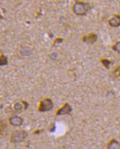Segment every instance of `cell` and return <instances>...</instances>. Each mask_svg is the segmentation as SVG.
Here are the masks:
<instances>
[{
  "mask_svg": "<svg viewBox=\"0 0 120 149\" xmlns=\"http://www.w3.org/2000/svg\"><path fill=\"white\" fill-rule=\"evenodd\" d=\"M9 123L13 126H20L23 123V119L19 116H13L9 118Z\"/></svg>",
  "mask_w": 120,
  "mask_h": 149,
  "instance_id": "obj_5",
  "label": "cell"
},
{
  "mask_svg": "<svg viewBox=\"0 0 120 149\" xmlns=\"http://www.w3.org/2000/svg\"><path fill=\"white\" fill-rule=\"evenodd\" d=\"M22 103H23V104L24 105L23 106H24V109H25V110H27V109L28 108V107H29V104H28L27 102L24 101H22Z\"/></svg>",
  "mask_w": 120,
  "mask_h": 149,
  "instance_id": "obj_14",
  "label": "cell"
},
{
  "mask_svg": "<svg viewBox=\"0 0 120 149\" xmlns=\"http://www.w3.org/2000/svg\"><path fill=\"white\" fill-rule=\"evenodd\" d=\"M54 104L51 99L45 98L40 101L38 106V111L42 112L49 111L53 108Z\"/></svg>",
  "mask_w": 120,
  "mask_h": 149,
  "instance_id": "obj_3",
  "label": "cell"
},
{
  "mask_svg": "<svg viewBox=\"0 0 120 149\" xmlns=\"http://www.w3.org/2000/svg\"><path fill=\"white\" fill-rule=\"evenodd\" d=\"M108 24L112 27H117L120 26V15H115L109 19Z\"/></svg>",
  "mask_w": 120,
  "mask_h": 149,
  "instance_id": "obj_7",
  "label": "cell"
},
{
  "mask_svg": "<svg viewBox=\"0 0 120 149\" xmlns=\"http://www.w3.org/2000/svg\"><path fill=\"white\" fill-rule=\"evenodd\" d=\"M8 64V58L4 55H1L0 56V66L7 65Z\"/></svg>",
  "mask_w": 120,
  "mask_h": 149,
  "instance_id": "obj_9",
  "label": "cell"
},
{
  "mask_svg": "<svg viewBox=\"0 0 120 149\" xmlns=\"http://www.w3.org/2000/svg\"><path fill=\"white\" fill-rule=\"evenodd\" d=\"M107 149H120V143L115 139H112L108 143Z\"/></svg>",
  "mask_w": 120,
  "mask_h": 149,
  "instance_id": "obj_8",
  "label": "cell"
},
{
  "mask_svg": "<svg viewBox=\"0 0 120 149\" xmlns=\"http://www.w3.org/2000/svg\"><path fill=\"white\" fill-rule=\"evenodd\" d=\"M97 36L95 33H89L82 37V41L88 44H94L97 41Z\"/></svg>",
  "mask_w": 120,
  "mask_h": 149,
  "instance_id": "obj_6",
  "label": "cell"
},
{
  "mask_svg": "<svg viewBox=\"0 0 120 149\" xmlns=\"http://www.w3.org/2000/svg\"><path fill=\"white\" fill-rule=\"evenodd\" d=\"M56 125L54 124V126H53L50 129V131H51V132H54L56 131Z\"/></svg>",
  "mask_w": 120,
  "mask_h": 149,
  "instance_id": "obj_16",
  "label": "cell"
},
{
  "mask_svg": "<svg viewBox=\"0 0 120 149\" xmlns=\"http://www.w3.org/2000/svg\"><path fill=\"white\" fill-rule=\"evenodd\" d=\"M43 131V130H38L35 131H34V134H40V132H42Z\"/></svg>",
  "mask_w": 120,
  "mask_h": 149,
  "instance_id": "obj_17",
  "label": "cell"
},
{
  "mask_svg": "<svg viewBox=\"0 0 120 149\" xmlns=\"http://www.w3.org/2000/svg\"><path fill=\"white\" fill-rule=\"evenodd\" d=\"M112 49L119 53H120V41L116 42L112 46Z\"/></svg>",
  "mask_w": 120,
  "mask_h": 149,
  "instance_id": "obj_12",
  "label": "cell"
},
{
  "mask_svg": "<svg viewBox=\"0 0 120 149\" xmlns=\"http://www.w3.org/2000/svg\"><path fill=\"white\" fill-rule=\"evenodd\" d=\"M101 62L103 64V65L107 68V69H109L110 68V65L111 64V61L108 60L107 59H102L101 60Z\"/></svg>",
  "mask_w": 120,
  "mask_h": 149,
  "instance_id": "obj_11",
  "label": "cell"
},
{
  "mask_svg": "<svg viewBox=\"0 0 120 149\" xmlns=\"http://www.w3.org/2000/svg\"><path fill=\"white\" fill-rule=\"evenodd\" d=\"M63 39L62 38H57V39H56V40L54 41V43L55 44H60L63 42Z\"/></svg>",
  "mask_w": 120,
  "mask_h": 149,
  "instance_id": "obj_13",
  "label": "cell"
},
{
  "mask_svg": "<svg viewBox=\"0 0 120 149\" xmlns=\"http://www.w3.org/2000/svg\"><path fill=\"white\" fill-rule=\"evenodd\" d=\"M115 72H116V74H117L118 76H120V66H119L118 68L116 69Z\"/></svg>",
  "mask_w": 120,
  "mask_h": 149,
  "instance_id": "obj_15",
  "label": "cell"
},
{
  "mask_svg": "<svg viewBox=\"0 0 120 149\" xmlns=\"http://www.w3.org/2000/svg\"><path fill=\"white\" fill-rule=\"evenodd\" d=\"M90 8L88 3L82 1H76L73 7L74 13L78 16L86 15Z\"/></svg>",
  "mask_w": 120,
  "mask_h": 149,
  "instance_id": "obj_1",
  "label": "cell"
},
{
  "mask_svg": "<svg viewBox=\"0 0 120 149\" xmlns=\"http://www.w3.org/2000/svg\"><path fill=\"white\" fill-rule=\"evenodd\" d=\"M73 109L71 106L67 102L65 103L64 105L59 109L58 111L56 112V115L58 116L60 115H69L72 111Z\"/></svg>",
  "mask_w": 120,
  "mask_h": 149,
  "instance_id": "obj_4",
  "label": "cell"
},
{
  "mask_svg": "<svg viewBox=\"0 0 120 149\" xmlns=\"http://www.w3.org/2000/svg\"><path fill=\"white\" fill-rule=\"evenodd\" d=\"M13 109L17 112L22 111V109H23V105L21 104L19 102L16 103L14 106H13Z\"/></svg>",
  "mask_w": 120,
  "mask_h": 149,
  "instance_id": "obj_10",
  "label": "cell"
},
{
  "mask_svg": "<svg viewBox=\"0 0 120 149\" xmlns=\"http://www.w3.org/2000/svg\"><path fill=\"white\" fill-rule=\"evenodd\" d=\"M28 135L27 131L25 130H17L14 131L11 136V141L13 143L22 142Z\"/></svg>",
  "mask_w": 120,
  "mask_h": 149,
  "instance_id": "obj_2",
  "label": "cell"
}]
</instances>
